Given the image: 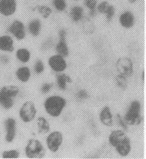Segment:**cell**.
<instances>
[{"label":"cell","instance_id":"cell-1","mask_svg":"<svg viewBox=\"0 0 146 159\" xmlns=\"http://www.w3.org/2000/svg\"><path fill=\"white\" fill-rule=\"evenodd\" d=\"M108 142L116 154L121 157H126L132 151V143L125 131L121 129L112 130L108 136Z\"/></svg>","mask_w":146,"mask_h":159},{"label":"cell","instance_id":"cell-2","mask_svg":"<svg viewBox=\"0 0 146 159\" xmlns=\"http://www.w3.org/2000/svg\"><path fill=\"white\" fill-rule=\"evenodd\" d=\"M68 101L63 96L53 94L44 100L43 108L45 112L52 118H60L66 108Z\"/></svg>","mask_w":146,"mask_h":159},{"label":"cell","instance_id":"cell-3","mask_svg":"<svg viewBox=\"0 0 146 159\" xmlns=\"http://www.w3.org/2000/svg\"><path fill=\"white\" fill-rule=\"evenodd\" d=\"M21 93V88L16 85H6L0 88V107L6 111L13 108L16 99Z\"/></svg>","mask_w":146,"mask_h":159},{"label":"cell","instance_id":"cell-4","mask_svg":"<svg viewBox=\"0 0 146 159\" xmlns=\"http://www.w3.org/2000/svg\"><path fill=\"white\" fill-rule=\"evenodd\" d=\"M142 103L139 100L131 101L124 114L123 118L128 126H138L141 124L144 118L142 114Z\"/></svg>","mask_w":146,"mask_h":159},{"label":"cell","instance_id":"cell-5","mask_svg":"<svg viewBox=\"0 0 146 159\" xmlns=\"http://www.w3.org/2000/svg\"><path fill=\"white\" fill-rule=\"evenodd\" d=\"M24 152L27 159H43L46 156V147L39 139L32 138L26 143Z\"/></svg>","mask_w":146,"mask_h":159},{"label":"cell","instance_id":"cell-6","mask_svg":"<svg viewBox=\"0 0 146 159\" xmlns=\"http://www.w3.org/2000/svg\"><path fill=\"white\" fill-rule=\"evenodd\" d=\"M38 110L34 102L30 100L25 101L19 108L18 114L22 122L28 124L36 119Z\"/></svg>","mask_w":146,"mask_h":159},{"label":"cell","instance_id":"cell-7","mask_svg":"<svg viewBox=\"0 0 146 159\" xmlns=\"http://www.w3.org/2000/svg\"><path fill=\"white\" fill-rule=\"evenodd\" d=\"M64 142V135L60 130L50 131L46 136L45 144L46 148L53 154L57 153L62 148Z\"/></svg>","mask_w":146,"mask_h":159},{"label":"cell","instance_id":"cell-8","mask_svg":"<svg viewBox=\"0 0 146 159\" xmlns=\"http://www.w3.org/2000/svg\"><path fill=\"white\" fill-rule=\"evenodd\" d=\"M117 74L123 75L127 78H130L134 73V64L129 57H119L115 63Z\"/></svg>","mask_w":146,"mask_h":159},{"label":"cell","instance_id":"cell-9","mask_svg":"<svg viewBox=\"0 0 146 159\" xmlns=\"http://www.w3.org/2000/svg\"><path fill=\"white\" fill-rule=\"evenodd\" d=\"M47 65L49 68L56 74L65 72L68 67L66 58L58 54L49 57L47 60Z\"/></svg>","mask_w":146,"mask_h":159},{"label":"cell","instance_id":"cell-10","mask_svg":"<svg viewBox=\"0 0 146 159\" xmlns=\"http://www.w3.org/2000/svg\"><path fill=\"white\" fill-rule=\"evenodd\" d=\"M7 31L14 39L18 41L25 39L27 34V29L24 23L18 19L14 20L11 23Z\"/></svg>","mask_w":146,"mask_h":159},{"label":"cell","instance_id":"cell-11","mask_svg":"<svg viewBox=\"0 0 146 159\" xmlns=\"http://www.w3.org/2000/svg\"><path fill=\"white\" fill-rule=\"evenodd\" d=\"M17 121L12 116H8L3 121V127L5 129V141L7 143H12L17 136Z\"/></svg>","mask_w":146,"mask_h":159},{"label":"cell","instance_id":"cell-12","mask_svg":"<svg viewBox=\"0 0 146 159\" xmlns=\"http://www.w3.org/2000/svg\"><path fill=\"white\" fill-rule=\"evenodd\" d=\"M67 32L65 29H61L58 31V41L55 44V50L56 54L66 58L69 57L70 50L66 42Z\"/></svg>","mask_w":146,"mask_h":159},{"label":"cell","instance_id":"cell-13","mask_svg":"<svg viewBox=\"0 0 146 159\" xmlns=\"http://www.w3.org/2000/svg\"><path fill=\"white\" fill-rule=\"evenodd\" d=\"M18 9L17 0H0V14L4 17H11Z\"/></svg>","mask_w":146,"mask_h":159},{"label":"cell","instance_id":"cell-14","mask_svg":"<svg viewBox=\"0 0 146 159\" xmlns=\"http://www.w3.org/2000/svg\"><path fill=\"white\" fill-rule=\"evenodd\" d=\"M98 119L100 124L105 127H111L114 125V115L109 106L106 105L101 108L98 114Z\"/></svg>","mask_w":146,"mask_h":159},{"label":"cell","instance_id":"cell-15","mask_svg":"<svg viewBox=\"0 0 146 159\" xmlns=\"http://www.w3.org/2000/svg\"><path fill=\"white\" fill-rule=\"evenodd\" d=\"M15 50V42L13 37L8 34L0 35V52L12 53Z\"/></svg>","mask_w":146,"mask_h":159},{"label":"cell","instance_id":"cell-16","mask_svg":"<svg viewBox=\"0 0 146 159\" xmlns=\"http://www.w3.org/2000/svg\"><path fill=\"white\" fill-rule=\"evenodd\" d=\"M15 77L21 83H27L32 77V71L29 66L25 65L19 66L15 71Z\"/></svg>","mask_w":146,"mask_h":159},{"label":"cell","instance_id":"cell-17","mask_svg":"<svg viewBox=\"0 0 146 159\" xmlns=\"http://www.w3.org/2000/svg\"><path fill=\"white\" fill-rule=\"evenodd\" d=\"M119 23L124 29H130L135 25V16L133 12L130 11H123L119 15Z\"/></svg>","mask_w":146,"mask_h":159},{"label":"cell","instance_id":"cell-18","mask_svg":"<svg viewBox=\"0 0 146 159\" xmlns=\"http://www.w3.org/2000/svg\"><path fill=\"white\" fill-rule=\"evenodd\" d=\"M73 82L71 76L65 73H58L56 75V84L60 91H66L68 89V84Z\"/></svg>","mask_w":146,"mask_h":159},{"label":"cell","instance_id":"cell-19","mask_svg":"<svg viewBox=\"0 0 146 159\" xmlns=\"http://www.w3.org/2000/svg\"><path fill=\"white\" fill-rule=\"evenodd\" d=\"M32 52L28 48L20 47L15 52V57L17 60L23 65L27 64L32 59Z\"/></svg>","mask_w":146,"mask_h":159},{"label":"cell","instance_id":"cell-20","mask_svg":"<svg viewBox=\"0 0 146 159\" xmlns=\"http://www.w3.org/2000/svg\"><path fill=\"white\" fill-rule=\"evenodd\" d=\"M42 26L41 21L39 19H32L28 23L27 29L32 36L37 37L41 34Z\"/></svg>","mask_w":146,"mask_h":159},{"label":"cell","instance_id":"cell-21","mask_svg":"<svg viewBox=\"0 0 146 159\" xmlns=\"http://www.w3.org/2000/svg\"><path fill=\"white\" fill-rule=\"evenodd\" d=\"M37 132L39 134H46L51 131V124L45 116H39L36 120Z\"/></svg>","mask_w":146,"mask_h":159},{"label":"cell","instance_id":"cell-22","mask_svg":"<svg viewBox=\"0 0 146 159\" xmlns=\"http://www.w3.org/2000/svg\"><path fill=\"white\" fill-rule=\"evenodd\" d=\"M69 16L71 20L74 23H79L84 18V9L83 7L79 5L74 6L70 9Z\"/></svg>","mask_w":146,"mask_h":159},{"label":"cell","instance_id":"cell-23","mask_svg":"<svg viewBox=\"0 0 146 159\" xmlns=\"http://www.w3.org/2000/svg\"><path fill=\"white\" fill-rule=\"evenodd\" d=\"M1 157L3 159H18L21 157V152L17 149L3 150Z\"/></svg>","mask_w":146,"mask_h":159},{"label":"cell","instance_id":"cell-24","mask_svg":"<svg viewBox=\"0 0 146 159\" xmlns=\"http://www.w3.org/2000/svg\"><path fill=\"white\" fill-rule=\"evenodd\" d=\"M33 72L37 75H42L46 70L45 64L42 60L40 59L36 60L33 65Z\"/></svg>","mask_w":146,"mask_h":159},{"label":"cell","instance_id":"cell-25","mask_svg":"<svg viewBox=\"0 0 146 159\" xmlns=\"http://www.w3.org/2000/svg\"><path fill=\"white\" fill-rule=\"evenodd\" d=\"M35 10L39 12L43 19H48L52 13V9L46 5H39L35 7Z\"/></svg>","mask_w":146,"mask_h":159},{"label":"cell","instance_id":"cell-26","mask_svg":"<svg viewBox=\"0 0 146 159\" xmlns=\"http://www.w3.org/2000/svg\"><path fill=\"white\" fill-rule=\"evenodd\" d=\"M115 83L116 86L122 90H125L128 88V78L123 75L117 74L115 78Z\"/></svg>","mask_w":146,"mask_h":159},{"label":"cell","instance_id":"cell-27","mask_svg":"<svg viewBox=\"0 0 146 159\" xmlns=\"http://www.w3.org/2000/svg\"><path fill=\"white\" fill-rule=\"evenodd\" d=\"M84 5L89 9L90 16L91 17L95 16L97 13V6L98 5L97 0H85Z\"/></svg>","mask_w":146,"mask_h":159},{"label":"cell","instance_id":"cell-28","mask_svg":"<svg viewBox=\"0 0 146 159\" xmlns=\"http://www.w3.org/2000/svg\"><path fill=\"white\" fill-rule=\"evenodd\" d=\"M53 6L58 12H63L67 8L66 0H52Z\"/></svg>","mask_w":146,"mask_h":159},{"label":"cell","instance_id":"cell-29","mask_svg":"<svg viewBox=\"0 0 146 159\" xmlns=\"http://www.w3.org/2000/svg\"><path fill=\"white\" fill-rule=\"evenodd\" d=\"M115 119H116V123L121 129L124 130L126 132H128L129 129V126L126 124L125 120L124 119L123 116L121 114L118 113L115 115Z\"/></svg>","mask_w":146,"mask_h":159},{"label":"cell","instance_id":"cell-30","mask_svg":"<svg viewBox=\"0 0 146 159\" xmlns=\"http://www.w3.org/2000/svg\"><path fill=\"white\" fill-rule=\"evenodd\" d=\"M115 8L114 7V6L109 4L105 13L104 14L105 15V18L107 23H110L113 20L115 16Z\"/></svg>","mask_w":146,"mask_h":159},{"label":"cell","instance_id":"cell-31","mask_svg":"<svg viewBox=\"0 0 146 159\" xmlns=\"http://www.w3.org/2000/svg\"><path fill=\"white\" fill-rule=\"evenodd\" d=\"M54 84L51 82H44L40 87V91L42 95H47L52 90Z\"/></svg>","mask_w":146,"mask_h":159},{"label":"cell","instance_id":"cell-32","mask_svg":"<svg viewBox=\"0 0 146 159\" xmlns=\"http://www.w3.org/2000/svg\"><path fill=\"white\" fill-rule=\"evenodd\" d=\"M90 97L89 93L85 89H80L76 92L75 98L79 101H84Z\"/></svg>","mask_w":146,"mask_h":159},{"label":"cell","instance_id":"cell-33","mask_svg":"<svg viewBox=\"0 0 146 159\" xmlns=\"http://www.w3.org/2000/svg\"><path fill=\"white\" fill-rule=\"evenodd\" d=\"M54 45V41L52 37H50L43 42L41 45V49L42 50H49L51 48H52Z\"/></svg>","mask_w":146,"mask_h":159},{"label":"cell","instance_id":"cell-34","mask_svg":"<svg viewBox=\"0 0 146 159\" xmlns=\"http://www.w3.org/2000/svg\"><path fill=\"white\" fill-rule=\"evenodd\" d=\"M109 4L110 3L108 2L107 1H103L100 2L97 6V11H98L100 13L102 14H104Z\"/></svg>","mask_w":146,"mask_h":159},{"label":"cell","instance_id":"cell-35","mask_svg":"<svg viewBox=\"0 0 146 159\" xmlns=\"http://www.w3.org/2000/svg\"><path fill=\"white\" fill-rule=\"evenodd\" d=\"M10 62V57L6 54H2L0 55V63L3 65H7Z\"/></svg>","mask_w":146,"mask_h":159},{"label":"cell","instance_id":"cell-36","mask_svg":"<svg viewBox=\"0 0 146 159\" xmlns=\"http://www.w3.org/2000/svg\"><path fill=\"white\" fill-rule=\"evenodd\" d=\"M141 77L142 81L144 82V80H145V71H144V70H143L142 71Z\"/></svg>","mask_w":146,"mask_h":159},{"label":"cell","instance_id":"cell-37","mask_svg":"<svg viewBox=\"0 0 146 159\" xmlns=\"http://www.w3.org/2000/svg\"><path fill=\"white\" fill-rule=\"evenodd\" d=\"M128 1H129V2L131 3H134L136 2H137L138 0H128Z\"/></svg>","mask_w":146,"mask_h":159},{"label":"cell","instance_id":"cell-38","mask_svg":"<svg viewBox=\"0 0 146 159\" xmlns=\"http://www.w3.org/2000/svg\"><path fill=\"white\" fill-rule=\"evenodd\" d=\"M74 1H79V0H74Z\"/></svg>","mask_w":146,"mask_h":159},{"label":"cell","instance_id":"cell-39","mask_svg":"<svg viewBox=\"0 0 146 159\" xmlns=\"http://www.w3.org/2000/svg\"><path fill=\"white\" fill-rule=\"evenodd\" d=\"M0 137H1V134H0Z\"/></svg>","mask_w":146,"mask_h":159}]
</instances>
